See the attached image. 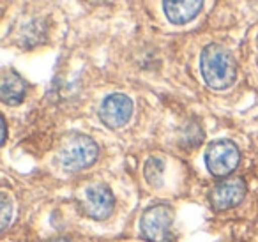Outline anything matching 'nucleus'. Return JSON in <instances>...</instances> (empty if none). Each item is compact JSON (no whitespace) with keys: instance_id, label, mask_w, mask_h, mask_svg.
Listing matches in <instances>:
<instances>
[{"instance_id":"nucleus-9","label":"nucleus","mask_w":258,"mask_h":242,"mask_svg":"<svg viewBox=\"0 0 258 242\" xmlns=\"http://www.w3.org/2000/svg\"><path fill=\"white\" fill-rule=\"evenodd\" d=\"M27 94V83L22 76L13 69H6L2 73V80H0V99L6 104H20L25 99Z\"/></svg>"},{"instance_id":"nucleus-11","label":"nucleus","mask_w":258,"mask_h":242,"mask_svg":"<svg viewBox=\"0 0 258 242\" xmlns=\"http://www.w3.org/2000/svg\"><path fill=\"white\" fill-rule=\"evenodd\" d=\"M11 216H13V209H11V202H9L8 195H2V224L0 228L6 230L9 226V221H11Z\"/></svg>"},{"instance_id":"nucleus-10","label":"nucleus","mask_w":258,"mask_h":242,"mask_svg":"<svg viewBox=\"0 0 258 242\" xmlns=\"http://www.w3.org/2000/svg\"><path fill=\"white\" fill-rule=\"evenodd\" d=\"M145 178L151 186L159 188L163 184V173H165V163L159 157H149L144 168Z\"/></svg>"},{"instance_id":"nucleus-2","label":"nucleus","mask_w":258,"mask_h":242,"mask_svg":"<svg viewBox=\"0 0 258 242\" xmlns=\"http://www.w3.org/2000/svg\"><path fill=\"white\" fill-rule=\"evenodd\" d=\"M97 154H99V149L90 136L75 133L62 140L57 159L66 171H78L96 163Z\"/></svg>"},{"instance_id":"nucleus-6","label":"nucleus","mask_w":258,"mask_h":242,"mask_svg":"<svg viewBox=\"0 0 258 242\" xmlns=\"http://www.w3.org/2000/svg\"><path fill=\"white\" fill-rule=\"evenodd\" d=\"M131 115H133V101L125 94H111L101 103L99 118L110 129H118L125 126Z\"/></svg>"},{"instance_id":"nucleus-3","label":"nucleus","mask_w":258,"mask_h":242,"mask_svg":"<svg viewBox=\"0 0 258 242\" xmlns=\"http://www.w3.org/2000/svg\"><path fill=\"white\" fill-rule=\"evenodd\" d=\"M173 226V209L166 203L149 207L140 221L142 233L151 242H170Z\"/></svg>"},{"instance_id":"nucleus-13","label":"nucleus","mask_w":258,"mask_h":242,"mask_svg":"<svg viewBox=\"0 0 258 242\" xmlns=\"http://www.w3.org/2000/svg\"><path fill=\"white\" fill-rule=\"evenodd\" d=\"M55 242H69V240H66V238H58V240H55Z\"/></svg>"},{"instance_id":"nucleus-4","label":"nucleus","mask_w":258,"mask_h":242,"mask_svg":"<svg viewBox=\"0 0 258 242\" xmlns=\"http://www.w3.org/2000/svg\"><path fill=\"white\" fill-rule=\"evenodd\" d=\"M240 161V152L237 145L230 140L212 142L205 150V164L207 170L216 177H228Z\"/></svg>"},{"instance_id":"nucleus-12","label":"nucleus","mask_w":258,"mask_h":242,"mask_svg":"<svg viewBox=\"0 0 258 242\" xmlns=\"http://www.w3.org/2000/svg\"><path fill=\"white\" fill-rule=\"evenodd\" d=\"M0 124H2V140H0V143L4 145V143H6V138H8V126H6V118H4V117L0 118Z\"/></svg>"},{"instance_id":"nucleus-1","label":"nucleus","mask_w":258,"mask_h":242,"mask_svg":"<svg viewBox=\"0 0 258 242\" xmlns=\"http://www.w3.org/2000/svg\"><path fill=\"white\" fill-rule=\"evenodd\" d=\"M200 69L205 83L214 90H225L237 78V62L221 44H207L202 51Z\"/></svg>"},{"instance_id":"nucleus-5","label":"nucleus","mask_w":258,"mask_h":242,"mask_svg":"<svg viewBox=\"0 0 258 242\" xmlns=\"http://www.w3.org/2000/svg\"><path fill=\"white\" fill-rule=\"evenodd\" d=\"M113 205H115L113 193L103 184L90 186L83 193L82 207H83V212L90 219H96V221L108 219L110 214L113 212Z\"/></svg>"},{"instance_id":"nucleus-8","label":"nucleus","mask_w":258,"mask_h":242,"mask_svg":"<svg viewBox=\"0 0 258 242\" xmlns=\"http://www.w3.org/2000/svg\"><path fill=\"white\" fill-rule=\"evenodd\" d=\"M204 0H163L166 18L175 25H182L195 18L200 13Z\"/></svg>"},{"instance_id":"nucleus-7","label":"nucleus","mask_w":258,"mask_h":242,"mask_svg":"<svg viewBox=\"0 0 258 242\" xmlns=\"http://www.w3.org/2000/svg\"><path fill=\"white\" fill-rule=\"evenodd\" d=\"M247 193L246 182L240 177H230L218 182L211 191V205L216 210H228L239 205Z\"/></svg>"}]
</instances>
